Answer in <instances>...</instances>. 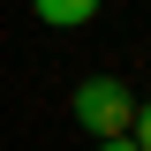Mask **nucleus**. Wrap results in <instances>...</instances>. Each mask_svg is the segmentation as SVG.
<instances>
[{"label":"nucleus","mask_w":151,"mask_h":151,"mask_svg":"<svg viewBox=\"0 0 151 151\" xmlns=\"http://www.w3.org/2000/svg\"><path fill=\"white\" fill-rule=\"evenodd\" d=\"M98 151H144L136 136H98Z\"/></svg>","instance_id":"obj_4"},{"label":"nucleus","mask_w":151,"mask_h":151,"mask_svg":"<svg viewBox=\"0 0 151 151\" xmlns=\"http://www.w3.org/2000/svg\"><path fill=\"white\" fill-rule=\"evenodd\" d=\"M129 136H136V144L151 151V98H136V121H129Z\"/></svg>","instance_id":"obj_3"},{"label":"nucleus","mask_w":151,"mask_h":151,"mask_svg":"<svg viewBox=\"0 0 151 151\" xmlns=\"http://www.w3.org/2000/svg\"><path fill=\"white\" fill-rule=\"evenodd\" d=\"M38 23H53V30H76V23H91L98 15V0H30Z\"/></svg>","instance_id":"obj_2"},{"label":"nucleus","mask_w":151,"mask_h":151,"mask_svg":"<svg viewBox=\"0 0 151 151\" xmlns=\"http://www.w3.org/2000/svg\"><path fill=\"white\" fill-rule=\"evenodd\" d=\"M129 121H136V91H129V83H113V76L76 83V129H91V136H129Z\"/></svg>","instance_id":"obj_1"}]
</instances>
